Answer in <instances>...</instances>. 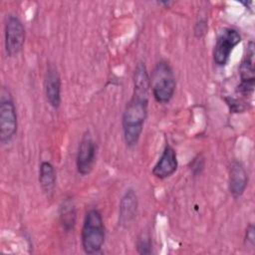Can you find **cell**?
<instances>
[{
  "instance_id": "cell-16",
  "label": "cell",
  "mask_w": 255,
  "mask_h": 255,
  "mask_svg": "<svg viewBox=\"0 0 255 255\" xmlns=\"http://www.w3.org/2000/svg\"><path fill=\"white\" fill-rule=\"evenodd\" d=\"M203 167H204V159L199 155L193 158L192 162L190 163V169L194 175L200 174Z\"/></svg>"
},
{
  "instance_id": "cell-14",
  "label": "cell",
  "mask_w": 255,
  "mask_h": 255,
  "mask_svg": "<svg viewBox=\"0 0 255 255\" xmlns=\"http://www.w3.org/2000/svg\"><path fill=\"white\" fill-rule=\"evenodd\" d=\"M59 216L61 225L65 231L69 232L74 228L76 223V207L72 198L68 197L62 201L59 209Z\"/></svg>"
},
{
  "instance_id": "cell-10",
  "label": "cell",
  "mask_w": 255,
  "mask_h": 255,
  "mask_svg": "<svg viewBox=\"0 0 255 255\" xmlns=\"http://www.w3.org/2000/svg\"><path fill=\"white\" fill-rule=\"evenodd\" d=\"M248 182V175L244 165L237 160H233L229 166V190L234 198L240 197Z\"/></svg>"
},
{
  "instance_id": "cell-2",
  "label": "cell",
  "mask_w": 255,
  "mask_h": 255,
  "mask_svg": "<svg viewBox=\"0 0 255 255\" xmlns=\"http://www.w3.org/2000/svg\"><path fill=\"white\" fill-rule=\"evenodd\" d=\"M81 240L83 249L87 254L101 251L105 242V226L103 216L98 209H90L86 213Z\"/></svg>"
},
{
  "instance_id": "cell-15",
  "label": "cell",
  "mask_w": 255,
  "mask_h": 255,
  "mask_svg": "<svg viewBox=\"0 0 255 255\" xmlns=\"http://www.w3.org/2000/svg\"><path fill=\"white\" fill-rule=\"evenodd\" d=\"M152 249L151 238L148 232H141L136 239V251L141 255L150 254Z\"/></svg>"
},
{
  "instance_id": "cell-9",
  "label": "cell",
  "mask_w": 255,
  "mask_h": 255,
  "mask_svg": "<svg viewBox=\"0 0 255 255\" xmlns=\"http://www.w3.org/2000/svg\"><path fill=\"white\" fill-rule=\"evenodd\" d=\"M177 157L175 150L170 145H165L160 157L152 168V175L164 179L172 175L177 169Z\"/></svg>"
},
{
  "instance_id": "cell-4",
  "label": "cell",
  "mask_w": 255,
  "mask_h": 255,
  "mask_svg": "<svg viewBox=\"0 0 255 255\" xmlns=\"http://www.w3.org/2000/svg\"><path fill=\"white\" fill-rule=\"evenodd\" d=\"M0 140L6 144L17 131V113L10 92L2 88L0 97Z\"/></svg>"
},
{
  "instance_id": "cell-17",
  "label": "cell",
  "mask_w": 255,
  "mask_h": 255,
  "mask_svg": "<svg viewBox=\"0 0 255 255\" xmlns=\"http://www.w3.org/2000/svg\"><path fill=\"white\" fill-rule=\"evenodd\" d=\"M245 240L247 241V244H249L252 247L254 246V244H255V228L252 224H250L246 229Z\"/></svg>"
},
{
  "instance_id": "cell-1",
  "label": "cell",
  "mask_w": 255,
  "mask_h": 255,
  "mask_svg": "<svg viewBox=\"0 0 255 255\" xmlns=\"http://www.w3.org/2000/svg\"><path fill=\"white\" fill-rule=\"evenodd\" d=\"M149 75L144 63L136 64L133 72V93L123 115V131L125 142L128 147L134 146L141 134L147 117Z\"/></svg>"
},
{
  "instance_id": "cell-12",
  "label": "cell",
  "mask_w": 255,
  "mask_h": 255,
  "mask_svg": "<svg viewBox=\"0 0 255 255\" xmlns=\"http://www.w3.org/2000/svg\"><path fill=\"white\" fill-rule=\"evenodd\" d=\"M137 210V196L133 189L126 191L120 202L119 208V223L127 227L135 217Z\"/></svg>"
},
{
  "instance_id": "cell-3",
  "label": "cell",
  "mask_w": 255,
  "mask_h": 255,
  "mask_svg": "<svg viewBox=\"0 0 255 255\" xmlns=\"http://www.w3.org/2000/svg\"><path fill=\"white\" fill-rule=\"evenodd\" d=\"M149 84L157 103L166 104L171 100L176 84L172 68L166 61L161 60L155 65L149 77Z\"/></svg>"
},
{
  "instance_id": "cell-18",
  "label": "cell",
  "mask_w": 255,
  "mask_h": 255,
  "mask_svg": "<svg viewBox=\"0 0 255 255\" xmlns=\"http://www.w3.org/2000/svg\"><path fill=\"white\" fill-rule=\"evenodd\" d=\"M207 29V24L205 20H199L196 24H195V28H194V33L197 37H201L205 31Z\"/></svg>"
},
{
  "instance_id": "cell-6",
  "label": "cell",
  "mask_w": 255,
  "mask_h": 255,
  "mask_svg": "<svg viewBox=\"0 0 255 255\" xmlns=\"http://www.w3.org/2000/svg\"><path fill=\"white\" fill-rule=\"evenodd\" d=\"M5 50L8 56L18 55L24 45L25 29L21 20L16 15H9L4 27Z\"/></svg>"
},
{
  "instance_id": "cell-5",
  "label": "cell",
  "mask_w": 255,
  "mask_h": 255,
  "mask_svg": "<svg viewBox=\"0 0 255 255\" xmlns=\"http://www.w3.org/2000/svg\"><path fill=\"white\" fill-rule=\"evenodd\" d=\"M241 41L239 32L231 27L223 28L217 35L213 48V61L217 66H225L235 46Z\"/></svg>"
},
{
  "instance_id": "cell-7",
  "label": "cell",
  "mask_w": 255,
  "mask_h": 255,
  "mask_svg": "<svg viewBox=\"0 0 255 255\" xmlns=\"http://www.w3.org/2000/svg\"><path fill=\"white\" fill-rule=\"evenodd\" d=\"M240 84L238 92L243 96H250L254 90V44L252 41L247 46V54L239 66Z\"/></svg>"
},
{
  "instance_id": "cell-13",
  "label": "cell",
  "mask_w": 255,
  "mask_h": 255,
  "mask_svg": "<svg viewBox=\"0 0 255 255\" xmlns=\"http://www.w3.org/2000/svg\"><path fill=\"white\" fill-rule=\"evenodd\" d=\"M39 182L43 191L49 196L56 186V171L52 163L42 161L39 167Z\"/></svg>"
},
{
  "instance_id": "cell-8",
  "label": "cell",
  "mask_w": 255,
  "mask_h": 255,
  "mask_svg": "<svg viewBox=\"0 0 255 255\" xmlns=\"http://www.w3.org/2000/svg\"><path fill=\"white\" fill-rule=\"evenodd\" d=\"M96 143L89 132L85 133L79 143L76 165L78 172L82 175H87L93 169L96 158Z\"/></svg>"
},
{
  "instance_id": "cell-11",
  "label": "cell",
  "mask_w": 255,
  "mask_h": 255,
  "mask_svg": "<svg viewBox=\"0 0 255 255\" xmlns=\"http://www.w3.org/2000/svg\"><path fill=\"white\" fill-rule=\"evenodd\" d=\"M45 94L48 103L53 108H59L61 104V79L57 69L49 66L44 80Z\"/></svg>"
}]
</instances>
